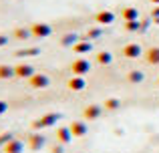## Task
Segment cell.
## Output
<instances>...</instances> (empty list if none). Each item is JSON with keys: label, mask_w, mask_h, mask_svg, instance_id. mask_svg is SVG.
<instances>
[{"label": "cell", "mask_w": 159, "mask_h": 153, "mask_svg": "<svg viewBox=\"0 0 159 153\" xmlns=\"http://www.w3.org/2000/svg\"><path fill=\"white\" fill-rule=\"evenodd\" d=\"M2 109H4V105H0V111H2Z\"/></svg>", "instance_id": "obj_1"}, {"label": "cell", "mask_w": 159, "mask_h": 153, "mask_svg": "<svg viewBox=\"0 0 159 153\" xmlns=\"http://www.w3.org/2000/svg\"><path fill=\"white\" fill-rule=\"evenodd\" d=\"M153 2H159V0H153Z\"/></svg>", "instance_id": "obj_2"}]
</instances>
